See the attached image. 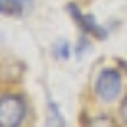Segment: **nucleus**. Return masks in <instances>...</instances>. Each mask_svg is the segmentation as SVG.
<instances>
[{
    "instance_id": "2",
    "label": "nucleus",
    "mask_w": 127,
    "mask_h": 127,
    "mask_svg": "<svg viewBox=\"0 0 127 127\" xmlns=\"http://www.w3.org/2000/svg\"><path fill=\"white\" fill-rule=\"evenodd\" d=\"M123 91V77L119 69L116 67H104L102 71L96 77V85H95V93L98 96V100H102L106 104L116 102Z\"/></svg>"
},
{
    "instance_id": "5",
    "label": "nucleus",
    "mask_w": 127,
    "mask_h": 127,
    "mask_svg": "<svg viewBox=\"0 0 127 127\" xmlns=\"http://www.w3.org/2000/svg\"><path fill=\"white\" fill-rule=\"evenodd\" d=\"M69 56H71V50H69V44L65 40L56 44V58L58 60H69Z\"/></svg>"
},
{
    "instance_id": "1",
    "label": "nucleus",
    "mask_w": 127,
    "mask_h": 127,
    "mask_svg": "<svg viewBox=\"0 0 127 127\" xmlns=\"http://www.w3.org/2000/svg\"><path fill=\"white\" fill-rule=\"evenodd\" d=\"M27 102L19 93H4L0 96V127H23L27 119Z\"/></svg>"
},
{
    "instance_id": "6",
    "label": "nucleus",
    "mask_w": 127,
    "mask_h": 127,
    "mask_svg": "<svg viewBox=\"0 0 127 127\" xmlns=\"http://www.w3.org/2000/svg\"><path fill=\"white\" fill-rule=\"evenodd\" d=\"M89 127H116V123H114L110 118H104V116H100V118H95V119H93Z\"/></svg>"
},
{
    "instance_id": "4",
    "label": "nucleus",
    "mask_w": 127,
    "mask_h": 127,
    "mask_svg": "<svg viewBox=\"0 0 127 127\" xmlns=\"http://www.w3.org/2000/svg\"><path fill=\"white\" fill-rule=\"evenodd\" d=\"M48 127H65V121L60 114V108L52 98H48Z\"/></svg>"
},
{
    "instance_id": "3",
    "label": "nucleus",
    "mask_w": 127,
    "mask_h": 127,
    "mask_svg": "<svg viewBox=\"0 0 127 127\" xmlns=\"http://www.w3.org/2000/svg\"><path fill=\"white\" fill-rule=\"evenodd\" d=\"M67 10H69V14H71L73 21L79 25V29H81V33H83V35H91V37H96V39H100V40L108 37V31L104 29L102 25L96 23L93 16H85V14H83V12L75 6V4H69V6H67Z\"/></svg>"
},
{
    "instance_id": "7",
    "label": "nucleus",
    "mask_w": 127,
    "mask_h": 127,
    "mask_svg": "<svg viewBox=\"0 0 127 127\" xmlns=\"http://www.w3.org/2000/svg\"><path fill=\"white\" fill-rule=\"evenodd\" d=\"M121 116H123V119L127 121V98L123 100V104H121Z\"/></svg>"
}]
</instances>
